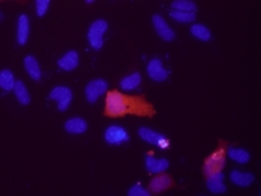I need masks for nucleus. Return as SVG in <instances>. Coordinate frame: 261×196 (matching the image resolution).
I'll list each match as a JSON object with an SVG mask.
<instances>
[{
    "instance_id": "obj_11",
    "label": "nucleus",
    "mask_w": 261,
    "mask_h": 196,
    "mask_svg": "<svg viewBox=\"0 0 261 196\" xmlns=\"http://www.w3.org/2000/svg\"><path fill=\"white\" fill-rule=\"evenodd\" d=\"M146 168L150 173H163L169 168V161L166 158L156 160L152 156L146 157Z\"/></svg>"
},
{
    "instance_id": "obj_25",
    "label": "nucleus",
    "mask_w": 261,
    "mask_h": 196,
    "mask_svg": "<svg viewBox=\"0 0 261 196\" xmlns=\"http://www.w3.org/2000/svg\"><path fill=\"white\" fill-rule=\"evenodd\" d=\"M49 0H37L35 1V8H37V15L38 16H44L46 14V10L49 7Z\"/></svg>"
},
{
    "instance_id": "obj_5",
    "label": "nucleus",
    "mask_w": 261,
    "mask_h": 196,
    "mask_svg": "<svg viewBox=\"0 0 261 196\" xmlns=\"http://www.w3.org/2000/svg\"><path fill=\"white\" fill-rule=\"evenodd\" d=\"M105 141L109 145L120 146L123 143L130 141V134L126 131V129L120 128V126H111V128L106 129Z\"/></svg>"
},
{
    "instance_id": "obj_1",
    "label": "nucleus",
    "mask_w": 261,
    "mask_h": 196,
    "mask_svg": "<svg viewBox=\"0 0 261 196\" xmlns=\"http://www.w3.org/2000/svg\"><path fill=\"white\" fill-rule=\"evenodd\" d=\"M105 117L120 118L128 114L137 117H152L155 114L154 106L148 103L144 96H130L117 89L109 91L106 96Z\"/></svg>"
},
{
    "instance_id": "obj_16",
    "label": "nucleus",
    "mask_w": 261,
    "mask_h": 196,
    "mask_svg": "<svg viewBox=\"0 0 261 196\" xmlns=\"http://www.w3.org/2000/svg\"><path fill=\"white\" fill-rule=\"evenodd\" d=\"M29 18L26 15H20L18 19V44L25 45L29 38Z\"/></svg>"
},
{
    "instance_id": "obj_14",
    "label": "nucleus",
    "mask_w": 261,
    "mask_h": 196,
    "mask_svg": "<svg viewBox=\"0 0 261 196\" xmlns=\"http://www.w3.org/2000/svg\"><path fill=\"white\" fill-rule=\"evenodd\" d=\"M64 129L70 134H82L87 130V123L82 118H71L65 122Z\"/></svg>"
},
{
    "instance_id": "obj_13",
    "label": "nucleus",
    "mask_w": 261,
    "mask_h": 196,
    "mask_svg": "<svg viewBox=\"0 0 261 196\" xmlns=\"http://www.w3.org/2000/svg\"><path fill=\"white\" fill-rule=\"evenodd\" d=\"M79 64V54L71 50L68 53H65L60 60H59V66L63 70H74Z\"/></svg>"
},
{
    "instance_id": "obj_15",
    "label": "nucleus",
    "mask_w": 261,
    "mask_h": 196,
    "mask_svg": "<svg viewBox=\"0 0 261 196\" xmlns=\"http://www.w3.org/2000/svg\"><path fill=\"white\" fill-rule=\"evenodd\" d=\"M230 180L238 187H249L255 182V176L252 173H246V172L233 171L230 175Z\"/></svg>"
},
{
    "instance_id": "obj_24",
    "label": "nucleus",
    "mask_w": 261,
    "mask_h": 196,
    "mask_svg": "<svg viewBox=\"0 0 261 196\" xmlns=\"http://www.w3.org/2000/svg\"><path fill=\"white\" fill-rule=\"evenodd\" d=\"M171 7L177 11H186V12H195L196 4L192 0H176L171 3Z\"/></svg>"
},
{
    "instance_id": "obj_8",
    "label": "nucleus",
    "mask_w": 261,
    "mask_h": 196,
    "mask_svg": "<svg viewBox=\"0 0 261 196\" xmlns=\"http://www.w3.org/2000/svg\"><path fill=\"white\" fill-rule=\"evenodd\" d=\"M152 25H154L156 34L159 35L162 39H165V41H173V39L176 38L174 31L169 27V25L166 23V20L162 18L161 15H154V16H152Z\"/></svg>"
},
{
    "instance_id": "obj_2",
    "label": "nucleus",
    "mask_w": 261,
    "mask_h": 196,
    "mask_svg": "<svg viewBox=\"0 0 261 196\" xmlns=\"http://www.w3.org/2000/svg\"><path fill=\"white\" fill-rule=\"evenodd\" d=\"M225 162H226V153H225V149L222 146L216 152L212 153L204 162V175H206V177L222 172V169L225 167Z\"/></svg>"
},
{
    "instance_id": "obj_20",
    "label": "nucleus",
    "mask_w": 261,
    "mask_h": 196,
    "mask_svg": "<svg viewBox=\"0 0 261 196\" xmlns=\"http://www.w3.org/2000/svg\"><path fill=\"white\" fill-rule=\"evenodd\" d=\"M141 83V76L139 73H132L128 74L120 81V87L123 89L130 91V89H135L139 87V84Z\"/></svg>"
},
{
    "instance_id": "obj_12",
    "label": "nucleus",
    "mask_w": 261,
    "mask_h": 196,
    "mask_svg": "<svg viewBox=\"0 0 261 196\" xmlns=\"http://www.w3.org/2000/svg\"><path fill=\"white\" fill-rule=\"evenodd\" d=\"M223 179H225V176L221 172L212 175V176H208L207 177V188L214 194H223L226 191V186L223 184Z\"/></svg>"
},
{
    "instance_id": "obj_17",
    "label": "nucleus",
    "mask_w": 261,
    "mask_h": 196,
    "mask_svg": "<svg viewBox=\"0 0 261 196\" xmlns=\"http://www.w3.org/2000/svg\"><path fill=\"white\" fill-rule=\"evenodd\" d=\"M25 68L26 70H27L29 76H30L33 80H35V81H38L41 78V76H42L40 65H38V61H37L33 56H27L25 59Z\"/></svg>"
},
{
    "instance_id": "obj_19",
    "label": "nucleus",
    "mask_w": 261,
    "mask_h": 196,
    "mask_svg": "<svg viewBox=\"0 0 261 196\" xmlns=\"http://www.w3.org/2000/svg\"><path fill=\"white\" fill-rule=\"evenodd\" d=\"M15 83V78H14V74H12L11 70H8V69L1 70V73H0V85H1V88L4 89L5 92L14 89Z\"/></svg>"
},
{
    "instance_id": "obj_9",
    "label": "nucleus",
    "mask_w": 261,
    "mask_h": 196,
    "mask_svg": "<svg viewBox=\"0 0 261 196\" xmlns=\"http://www.w3.org/2000/svg\"><path fill=\"white\" fill-rule=\"evenodd\" d=\"M147 72H148V76H150L152 80L155 81H165L167 76H169V72L163 68L161 60H151L148 63V66H147Z\"/></svg>"
},
{
    "instance_id": "obj_21",
    "label": "nucleus",
    "mask_w": 261,
    "mask_h": 196,
    "mask_svg": "<svg viewBox=\"0 0 261 196\" xmlns=\"http://www.w3.org/2000/svg\"><path fill=\"white\" fill-rule=\"evenodd\" d=\"M227 154H229L231 160L240 162V164H246L251 160V154L245 149H229Z\"/></svg>"
},
{
    "instance_id": "obj_22",
    "label": "nucleus",
    "mask_w": 261,
    "mask_h": 196,
    "mask_svg": "<svg viewBox=\"0 0 261 196\" xmlns=\"http://www.w3.org/2000/svg\"><path fill=\"white\" fill-rule=\"evenodd\" d=\"M170 16L181 23H191V22L196 20V12H186V11L173 10L170 12Z\"/></svg>"
},
{
    "instance_id": "obj_18",
    "label": "nucleus",
    "mask_w": 261,
    "mask_h": 196,
    "mask_svg": "<svg viewBox=\"0 0 261 196\" xmlns=\"http://www.w3.org/2000/svg\"><path fill=\"white\" fill-rule=\"evenodd\" d=\"M14 93H15V98L18 99V102L22 106H27V104L30 103V95L27 92L25 84L22 83L20 80H16L15 87H14Z\"/></svg>"
},
{
    "instance_id": "obj_3",
    "label": "nucleus",
    "mask_w": 261,
    "mask_h": 196,
    "mask_svg": "<svg viewBox=\"0 0 261 196\" xmlns=\"http://www.w3.org/2000/svg\"><path fill=\"white\" fill-rule=\"evenodd\" d=\"M108 27L109 26L106 23V20L104 19H98L91 23L89 33H87V37H89L90 45L94 49L98 50L102 48V45H104V34H105Z\"/></svg>"
},
{
    "instance_id": "obj_23",
    "label": "nucleus",
    "mask_w": 261,
    "mask_h": 196,
    "mask_svg": "<svg viewBox=\"0 0 261 196\" xmlns=\"http://www.w3.org/2000/svg\"><path fill=\"white\" fill-rule=\"evenodd\" d=\"M191 33L193 37L201 39V41H210L211 39V31L203 25H193L191 27Z\"/></svg>"
},
{
    "instance_id": "obj_26",
    "label": "nucleus",
    "mask_w": 261,
    "mask_h": 196,
    "mask_svg": "<svg viewBox=\"0 0 261 196\" xmlns=\"http://www.w3.org/2000/svg\"><path fill=\"white\" fill-rule=\"evenodd\" d=\"M128 195L130 196H150V192L146 191L144 188L139 184H136L130 188V191H128Z\"/></svg>"
},
{
    "instance_id": "obj_6",
    "label": "nucleus",
    "mask_w": 261,
    "mask_h": 196,
    "mask_svg": "<svg viewBox=\"0 0 261 196\" xmlns=\"http://www.w3.org/2000/svg\"><path fill=\"white\" fill-rule=\"evenodd\" d=\"M106 89H108V83L105 80H102V78L93 80L86 85V99L90 103H94L101 95H104L106 92Z\"/></svg>"
},
{
    "instance_id": "obj_4",
    "label": "nucleus",
    "mask_w": 261,
    "mask_h": 196,
    "mask_svg": "<svg viewBox=\"0 0 261 196\" xmlns=\"http://www.w3.org/2000/svg\"><path fill=\"white\" fill-rule=\"evenodd\" d=\"M49 99L57 102L59 111H65L67 108L70 107L71 100H72V92L67 87H56V88L52 89Z\"/></svg>"
},
{
    "instance_id": "obj_7",
    "label": "nucleus",
    "mask_w": 261,
    "mask_h": 196,
    "mask_svg": "<svg viewBox=\"0 0 261 196\" xmlns=\"http://www.w3.org/2000/svg\"><path fill=\"white\" fill-rule=\"evenodd\" d=\"M139 135L143 141H146L147 143H151V145H158L161 147H167L169 146V139L163 135V134H159V132L154 131L148 128H140L139 129Z\"/></svg>"
},
{
    "instance_id": "obj_10",
    "label": "nucleus",
    "mask_w": 261,
    "mask_h": 196,
    "mask_svg": "<svg viewBox=\"0 0 261 196\" xmlns=\"http://www.w3.org/2000/svg\"><path fill=\"white\" fill-rule=\"evenodd\" d=\"M171 187H173V179L169 175H159V176L154 177L150 183V190L152 194H159Z\"/></svg>"
}]
</instances>
